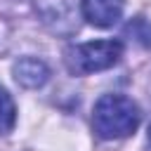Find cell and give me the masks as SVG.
<instances>
[{
	"label": "cell",
	"instance_id": "obj_3",
	"mask_svg": "<svg viewBox=\"0 0 151 151\" xmlns=\"http://www.w3.org/2000/svg\"><path fill=\"white\" fill-rule=\"evenodd\" d=\"M40 21L59 35H73L80 24V0H31Z\"/></svg>",
	"mask_w": 151,
	"mask_h": 151
},
{
	"label": "cell",
	"instance_id": "obj_2",
	"mask_svg": "<svg viewBox=\"0 0 151 151\" xmlns=\"http://www.w3.org/2000/svg\"><path fill=\"white\" fill-rule=\"evenodd\" d=\"M120 54H123V45L118 40H94V42L68 47L64 61L73 76H87V73L111 68L120 59Z\"/></svg>",
	"mask_w": 151,
	"mask_h": 151
},
{
	"label": "cell",
	"instance_id": "obj_7",
	"mask_svg": "<svg viewBox=\"0 0 151 151\" xmlns=\"http://www.w3.org/2000/svg\"><path fill=\"white\" fill-rule=\"evenodd\" d=\"M17 123V106L5 87H0V134H7Z\"/></svg>",
	"mask_w": 151,
	"mask_h": 151
},
{
	"label": "cell",
	"instance_id": "obj_4",
	"mask_svg": "<svg viewBox=\"0 0 151 151\" xmlns=\"http://www.w3.org/2000/svg\"><path fill=\"white\" fill-rule=\"evenodd\" d=\"M123 7L125 0H80L83 19H87V24L97 28H109L118 24V19L123 17Z\"/></svg>",
	"mask_w": 151,
	"mask_h": 151
},
{
	"label": "cell",
	"instance_id": "obj_1",
	"mask_svg": "<svg viewBox=\"0 0 151 151\" xmlns=\"http://www.w3.org/2000/svg\"><path fill=\"white\" fill-rule=\"evenodd\" d=\"M139 106L123 94H104L92 111V127L101 139L130 137L139 125Z\"/></svg>",
	"mask_w": 151,
	"mask_h": 151
},
{
	"label": "cell",
	"instance_id": "obj_6",
	"mask_svg": "<svg viewBox=\"0 0 151 151\" xmlns=\"http://www.w3.org/2000/svg\"><path fill=\"white\" fill-rule=\"evenodd\" d=\"M123 33H125L130 40H134L137 45L151 50V21H146L144 17H134V19H130V21L125 24Z\"/></svg>",
	"mask_w": 151,
	"mask_h": 151
},
{
	"label": "cell",
	"instance_id": "obj_8",
	"mask_svg": "<svg viewBox=\"0 0 151 151\" xmlns=\"http://www.w3.org/2000/svg\"><path fill=\"white\" fill-rule=\"evenodd\" d=\"M149 149H151V127H149Z\"/></svg>",
	"mask_w": 151,
	"mask_h": 151
},
{
	"label": "cell",
	"instance_id": "obj_5",
	"mask_svg": "<svg viewBox=\"0 0 151 151\" xmlns=\"http://www.w3.org/2000/svg\"><path fill=\"white\" fill-rule=\"evenodd\" d=\"M50 78V71L47 66L35 59V57H24L14 64V80L21 85V87H28V90H35L40 85H45Z\"/></svg>",
	"mask_w": 151,
	"mask_h": 151
}]
</instances>
